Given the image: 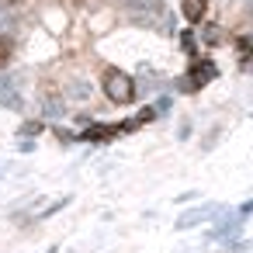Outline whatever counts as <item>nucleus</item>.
I'll list each match as a JSON object with an SVG mask.
<instances>
[{"mask_svg":"<svg viewBox=\"0 0 253 253\" xmlns=\"http://www.w3.org/2000/svg\"><path fill=\"white\" fill-rule=\"evenodd\" d=\"M7 59H11V42H7V39H0V70L7 66Z\"/></svg>","mask_w":253,"mask_h":253,"instance_id":"nucleus-7","label":"nucleus"},{"mask_svg":"<svg viewBox=\"0 0 253 253\" xmlns=\"http://www.w3.org/2000/svg\"><path fill=\"white\" fill-rule=\"evenodd\" d=\"M101 87H104V97L115 101V104H132V101H135V84H132V77L122 73V70H104Z\"/></svg>","mask_w":253,"mask_h":253,"instance_id":"nucleus-1","label":"nucleus"},{"mask_svg":"<svg viewBox=\"0 0 253 253\" xmlns=\"http://www.w3.org/2000/svg\"><path fill=\"white\" fill-rule=\"evenodd\" d=\"M205 42H208V45H218V42H222V28L208 25V28H205Z\"/></svg>","mask_w":253,"mask_h":253,"instance_id":"nucleus-6","label":"nucleus"},{"mask_svg":"<svg viewBox=\"0 0 253 253\" xmlns=\"http://www.w3.org/2000/svg\"><path fill=\"white\" fill-rule=\"evenodd\" d=\"M211 80H215L211 59H194L191 70H187V90H201V87H208Z\"/></svg>","mask_w":253,"mask_h":253,"instance_id":"nucleus-2","label":"nucleus"},{"mask_svg":"<svg viewBox=\"0 0 253 253\" xmlns=\"http://www.w3.org/2000/svg\"><path fill=\"white\" fill-rule=\"evenodd\" d=\"M115 135H118L115 125H90V128L84 132V142H111Z\"/></svg>","mask_w":253,"mask_h":253,"instance_id":"nucleus-4","label":"nucleus"},{"mask_svg":"<svg viewBox=\"0 0 253 253\" xmlns=\"http://www.w3.org/2000/svg\"><path fill=\"white\" fill-rule=\"evenodd\" d=\"M180 11H184V18L191 25H198L205 18V11H208V0H180Z\"/></svg>","mask_w":253,"mask_h":253,"instance_id":"nucleus-3","label":"nucleus"},{"mask_svg":"<svg viewBox=\"0 0 253 253\" xmlns=\"http://www.w3.org/2000/svg\"><path fill=\"white\" fill-rule=\"evenodd\" d=\"M236 49H239V59H243V63L253 59V42H250V39H236Z\"/></svg>","mask_w":253,"mask_h":253,"instance_id":"nucleus-5","label":"nucleus"}]
</instances>
